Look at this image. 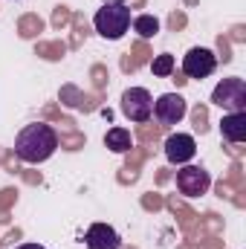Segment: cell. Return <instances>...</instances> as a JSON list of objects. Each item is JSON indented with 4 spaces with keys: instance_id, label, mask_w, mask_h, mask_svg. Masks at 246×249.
<instances>
[{
    "instance_id": "6da1fadb",
    "label": "cell",
    "mask_w": 246,
    "mask_h": 249,
    "mask_svg": "<svg viewBox=\"0 0 246 249\" xmlns=\"http://www.w3.org/2000/svg\"><path fill=\"white\" fill-rule=\"evenodd\" d=\"M58 148V133L53 124L44 122H32L26 124L18 139H15V157L26 165H38V162H47Z\"/></svg>"
},
{
    "instance_id": "7a4b0ae2",
    "label": "cell",
    "mask_w": 246,
    "mask_h": 249,
    "mask_svg": "<svg viewBox=\"0 0 246 249\" xmlns=\"http://www.w3.org/2000/svg\"><path fill=\"white\" fill-rule=\"evenodd\" d=\"M130 20H133L130 18V6L124 0H105L102 9L93 18V26H96V32L105 41H119L130 29Z\"/></svg>"
},
{
    "instance_id": "3957f363",
    "label": "cell",
    "mask_w": 246,
    "mask_h": 249,
    "mask_svg": "<svg viewBox=\"0 0 246 249\" xmlns=\"http://www.w3.org/2000/svg\"><path fill=\"white\" fill-rule=\"evenodd\" d=\"M122 113L136 124L148 122L154 116V96L145 87H127L122 93Z\"/></svg>"
},
{
    "instance_id": "277c9868",
    "label": "cell",
    "mask_w": 246,
    "mask_h": 249,
    "mask_svg": "<svg viewBox=\"0 0 246 249\" xmlns=\"http://www.w3.org/2000/svg\"><path fill=\"white\" fill-rule=\"evenodd\" d=\"M211 102L229 113H238V110H246V81L244 78H223L214 93H211Z\"/></svg>"
},
{
    "instance_id": "5b68a950",
    "label": "cell",
    "mask_w": 246,
    "mask_h": 249,
    "mask_svg": "<svg viewBox=\"0 0 246 249\" xmlns=\"http://www.w3.org/2000/svg\"><path fill=\"white\" fill-rule=\"evenodd\" d=\"M177 188L185 197H200L211 188V177L203 165H180L177 171Z\"/></svg>"
},
{
    "instance_id": "8992f818",
    "label": "cell",
    "mask_w": 246,
    "mask_h": 249,
    "mask_svg": "<svg viewBox=\"0 0 246 249\" xmlns=\"http://www.w3.org/2000/svg\"><path fill=\"white\" fill-rule=\"evenodd\" d=\"M217 70V55L206 47H191L183 55V72L188 78H209Z\"/></svg>"
},
{
    "instance_id": "52a82bcc",
    "label": "cell",
    "mask_w": 246,
    "mask_h": 249,
    "mask_svg": "<svg viewBox=\"0 0 246 249\" xmlns=\"http://www.w3.org/2000/svg\"><path fill=\"white\" fill-rule=\"evenodd\" d=\"M188 113V105L180 93H162L154 102V116L159 124H180Z\"/></svg>"
},
{
    "instance_id": "ba28073f",
    "label": "cell",
    "mask_w": 246,
    "mask_h": 249,
    "mask_svg": "<svg viewBox=\"0 0 246 249\" xmlns=\"http://www.w3.org/2000/svg\"><path fill=\"white\" fill-rule=\"evenodd\" d=\"M197 157V142L191 133H171L165 139V160L171 165H188Z\"/></svg>"
},
{
    "instance_id": "9c48e42d",
    "label": "cell",
    "mask_w": 246,
    "mask_h": 249,
    "mask_svg": "<svg viewBox=\"0 0 246 249\" xmlns=\"http://www.w3.org/2000/svg\"><path fill=\"white\" fill-rule=\"evenodd\" d=\"M84 244H87V249H119L122 247V238H119V232L113 226L93 223L87 229V235H84Z\"/></svg>"
},
{
    "instance_id": "30bf717a",
    "label": "cell",
    "mask_w": 246,
    "mask_h": 249,
    "mask_svg": "<svg viewBox=\"0 0 246 249\" xmlns=\"http://www.w3.org/2000/svg\"><path fill=\"white\" fill-rule=\"evenodd\" d=\"M220 136L232 145H241L246 142V110H238V113H226L223 122H220Z\"/></svg>"
},
{
    "instance_id": "8fae6325",
    "label": "cell",
    "mask_w": 246,
    "mask_h": 249,
    "mask_svg": "<svg viewBox=\"0 0 246 249\" xmlns=\"http://www.w3.org/2000/svg\"><path fill=\"white\" fill-rule=\"evenodd\" d=\"M105 145H107L113 154H127V151L133 148V136H130L127 127H110V130L105 133Z\"/></svg>"
},
{
    "instance_id": "7c38bea8",
    "label": "cell",
    "mask_w": 246,
    "mask_h": 249,
    "mask_svg": "<svg viewBox=\"0 0 246 249\" xmlns=\"http://www.w3.org/2000/svg\"><path fill=\"white\" fill-rule=\"evenodd\" d=\"M133 29H136L142 38H154V35L159 32V20H157L154 15H139V18H133Z\"/></svg>"
},
{
    "instance_id": "4fadbf2b",
    "label": "cell",
    "mask_w": 246,
    "mask_h": 249,
    "mask_svg": "<svg viewBox=\"0 0 246 249\" xmlns=\"http://www.w3.org/2000/svg\"><path fill=\"white\" fill-rule=\"evenodd\" d=\"M151 72H154V75H159V78H168V75L174 72V55H168V53L157 55V58L151 61Z\"/></svg>"
},
{
    "instance_id": "5bb4252c",
    "label": "cell",
    "mask_w": 246,
    "mask_h": 249,
    "mask_svg": "<svg viewBox=\"0 0 246 249\" xmlns=\"http://www.w3.org/2000/svg\"><path fill=\"white\" fill-rule=\"evenodd\" d=\"M15 249H47V247H41V244H20V247H15Z\"/></svg>"
}]
</instances>
